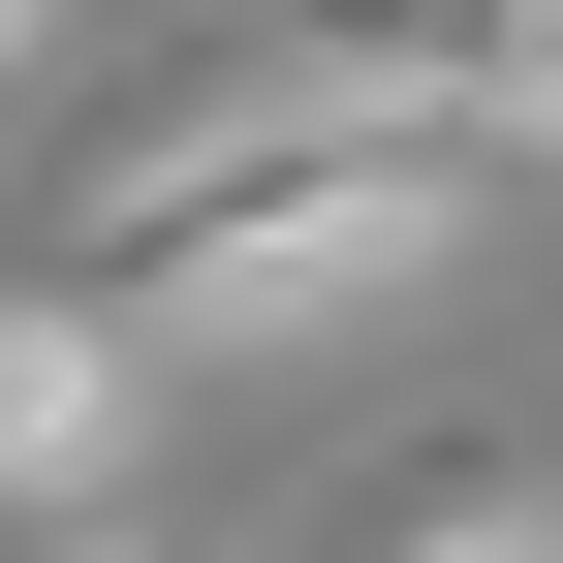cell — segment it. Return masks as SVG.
<instances>
[{
	"mask_svg": "<svg viewBox=\"0 0 563 563\" xmlns=\"http://www.w3.org/2000/svg\"><path fill=\"white\" fill-rule=\"evenodd\" d=\"M32 563H188V532H32Z\"/></svg>",
	"mask_w": 563,
	"mask_h": 563,
	"instance_id": "277c9868",
	"label": "cell"
},
{
	"mask_svg": "<svg viewBox=\"0 0 563 563\" xmlns=\"http://www.w3.org/2000/svg\"><path fill=\"white\" fill-rule=\"evenodd\" d=\"M32 32H63V0H0V63H32Z\"/></svg>",
	"mask_w": 563,
	"mask_h": 563,
	"instance_id": "5b68a950",
	"label": "cell"
},
{
	"mask_svg": "<svg viewBox=\"0 0 563 563\" xmlns=\"http://www.w3.org/2000/svg\"><path fill=\"white\" fill-rule=\"evenodd\" d=\"M470 188H501V125H407V95H344L313 32H188L157 95L63 157V282H125L157 344H344V313H407V282L470 251Z\"/></svg>",
	"mask_w": 563,
	"mask_h": 563,
	"instance_id": "6da1fadb",
	"label": "cell"
},
{
	"mask_svg": "<svg viewBox=\"0 0 563 563\" xmlns=\"http://www.w3.org/2000/svg\"><path fill=\"white\" fill-rule=\"evenodd\" d=\"M313 563H563V470H532V439H407Z\"/></svg>",
	"mask_w": 563,
	"mask_h": 563,
	"instance_id": "3957f363",
	"label": "cell"
},
{
	"mask_svg": "<svg viewBox=\"0 0 563 563\" xmlns=\"http://www.w3.org/2000/svg\"><path fill=\"white\" fill-rule=\"evenodd\" d=\"M125 470H157V313L0 282V532H125Z\"/></svg>",
	"mask_w": 563,
	"mask_h": 563,
	"instance_id": "7a4b0ae2",
	"label": "cell"
}]
</instances>
